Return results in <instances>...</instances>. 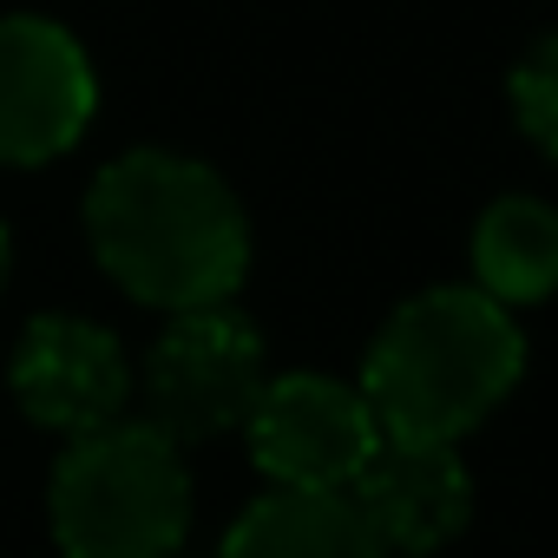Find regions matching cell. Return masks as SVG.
Listing matches in <instances>:
<instances>
[{
  "instance_id": "1",
  "label": "cell",
  "mask_w": 558,
  "mask_h": 558,
  "mask_svg": "<svg viewBox=\"0 0 558 558\" xmlns=\"http://www.w3.org/2000/svg\"><path fill=\"white\" fill-rule=\"evenodd\" d=\"M86 236L106 276L151 310H210L243 283L250 230L230 184L178 151H132L99 171Z\"/></svg>"
},
{
  "instance_id": "2",
  "label": "cell",
  "mask_w": 558,
  "mask_h": 558,
  "mask_svg": "<svg viewBox=\"0 0 558 558\" xmlns=\"http://www.w3.org/2000/svg\"><path fill=\"white\" fill-rule=\"evenodd\" d=\"M519 329L486 290H427L368 349L362 395L388 440H460L519 381Z\"/></svg>"
},
{
  "instance_id": "3",
  "label": "cell",
  "mask_w": 558,
  "mask_h": 558,
  "mask_svg": "<svg viewBox=\"0 0 558 558\" xmlns=\"http://www.w3.org/2000/svg\"><path fill=\"white\" fill-rule=\"evenodd\" d=\"M191 525V480L178 440L151 421H106L73 434L53 473V532L66 558H171Z\"/></svg>"
},
{
  "instance_id": "4",
  "label": "cell",
  "mask_w": 558,
  "mask_h": 558,
  "mask_svg": "<svg viewBox=\"0 0 558 558\" xmlns=\"http://www.w3.org/2000/svg\"><path fill=\"white\" fill-rule=\"evenodd\" d=\"M263 395V342L223 303L184 310L145 362V408L165 440H217Z\"/></svg>"
},
{
  "instance_id": "5",
  "label": "cell",
  "mask_w": 558,
  "mask_h": 558,
  "mask_svg": "<svg viewBox=\"0 0 558 558\" xmlns=\"http://www.w3.org/2000/svg\"><path fill=\"white\" fill-rule=\"evenodd\" d=\"M250 453L276 486L303 493H349L355 473L381 447V421L362 388H342L329 375H283L263 381L250 421Z\"/></svg>"
},
{
  "instance_id": "6",
  "label": "cell",
  "mask_w": 558,
  "mask_h": 558,
  "mask_svg": "<svg viewBox=\"0 0 558 558\" xmlns=\"http://www.w3.org/2000/svg\"><path fill=\"white\" fill-rule=\"evenodd\" d=\"M93 119V66L53 21H0V165H47Z\"/></svg>"
},
{
  "instance_id": "7",
  "label": "cell",
  "mask_w": 558,
  "mask_h": 558,
  "mask_svg": "<svg viewBox=\"0 0 558 558\" xmlns=\"http://www.w3.org/2000/svg\"><path fill=\"white\" fill-rule=\"evenodd\" d=\"M14 395H21V408L40 427H53V434H93V427L119 421V408L132 395V375H125L119 342L99 323L40 316L21 336V349H14Z\"/></svg>"
},
{
  "instance_id": "8",
  "label": "cell",
  "mask_w": 558,
  "mask_h": 558,
  "mask_svg": "<svg viewBox=\"0 0 558 558\" xmlns=\"http://www.w3.org/2000/svg\"><path fill=\"white\" fill-rule=\"evenodd\" d=\"M349 499L362 506V519L375 525V538L388 551H434L466 525L473 480H466L453 440H388L381 434V447L355 473Z\"/></svg>"
},
{
  "instance_id": "9",
  "label": "cell",
  "mask_w": 558,
  "mask_h": 558,
  "mask_svg": "<svg viewBox=\"0 0 558 558\" xmlns=\"http://www.w3.org/2000/svg\"><path fill=\"white\" fill-rule=\"evenodd\" d=\"M223 558H388V545L375 538V525L349 493L276 486L236 519Z\"/></svg>"
},
{
  "instance_id": "10",
  "label": "cell",
  "mask_w": 558,
  "mask_h": 558,
  "mask_svg": "<svg viewBox=\"0 0 558 558\" xmlns=\"http://www.w3.org/2000/svg\"><path fill=\"white\" fill-rule=\"evenodd\" d=\"M473 269L493 303H538L558 290V210L538 197H499L473 230Z\"/></svg>"
},
{
  "instance_id": "11",
  "label": "cell",
  "mask_w": 558,
  "mask_h": 558,
  "mask_svg": "<svg viewBox=\"0 0 558 558\" xmlns=\"http://www.w3.org/2000/svg\"><path fill=\"white\" fill-rule=\"evenodd\" d=\"M512 106H519L525 132H532L545 151H558V40H545V47L525 53L519 80H512Z\"/></svg>"
},
{
  "instance_id": "12",
  "label": "cell",
  "mask_w": 558,
  "mask_h": 558,
  "mask_svg": "<svg viewBox=\"0 0 558 558\" xmlns=\"http://www.w3.org/2000/svg\"><path fill=\"white\" fill-rule=\"evenodd\" d=\"M0 283H8V230H0Z\"/></svg>"
}]
</instances>
